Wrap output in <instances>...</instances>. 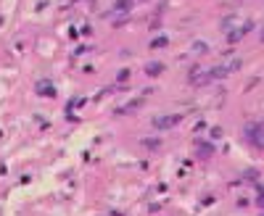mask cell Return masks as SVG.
Wrapping results in <instances>:
<instances>
[{"label":"cell","mask_w":264,"mask_h":216,"mask_svg":"<svg viewBox=\"0 0 264 216\" xmlns=\"http://www.w3.org/2000/svg\"><path fill=\"white\" fill-rule=\"evenodd\" d=\"M246 137L254 142L256 148H264V124H248V127H246Z\"/></svg>","instance_id":"1"},{"label":"cell","mask_w":264,"mask_h":216,"mask_svg":"<svg viewBox=\"0 0 264 216\" xmlns=\"http://www.w3.org/2000/svg\"><path fill=\"white\" fill-rule=\"evenodd\" d=\"M180 121H183V114H166V116H156V119H153V127L156 129H172Z\"/></svg>","instance_id":"2"},{"label":"cell","mask_w":264,"mask_h":216,"mask_svg":"<svg viewBox=\"0 0 264 216\" xmlns=\"http://www.w3.org/2000/svg\"><path fill=\"white\" fill-rule=\"evenodd\" d=\"M214 77H211V71H201V69H193V74H190V82L196 84V87H201V84H209Z\"/></svg>","instance_id":"3"},{"label":"cell","mask_w":264,"mask_h":216,"mask_svg":"<svg viewBox=\"0 0 264 216\" xmlns=\"http://www.w3.org/2000/svg\"><path fill=\"white\" fill-rule=\"evenodd\" d=\"M162 71H164V63H159V61H153V63H148V66H145V74L148 77H159Z\"/></svg>","instance_id":"4"},{"label":"cell","mask_w":264,"mask_h":216,"mask_svg":"<svg viewBox=\"0 0 264 216\" xmlns=\"http://www.w3.org/2000/svg\"><path fill=\"white\" fill-rule=\"evenodd\" d=\"M211 153H214V145H211V142H201V145H198V156H201V158H209Z\"/></svg>","instance_id":"5"},{"label":"cell","mask_w":264,"mask_h":216,"mask_svg":"<svg viewBox=\"0 0 264 216\" xmlns=\"http://www.w3.org/2000/svg\"><path fill=\"white\" fill-rule=\"evenodd\" d=\"M238 24V19L235 16H227V19H222V32H233V27Z\"/></svg>","instance_id":"6"},{"label":"cell","mask_w":264,"mask_h":216,"mask_svg":"<svg viewBox=\"0 0 264 216\" xmlns=\"http://www.w3.org/2000/svg\"><path fill=\"white\" fill-rule=\"evenodd\" d=\"M37 93H40V95H53L56 90L50 87V82H40V84H37Z\"/></svg>","instance_id":"7"},{"label":"cell","mask_w":264,"mask_h":216,"mask_svg":"<svg viewBox=\"0 0 264 216\" xmlns=\"http://www.w3.org/2000/svg\"><path fill=\"white\" fill-rule=\"evenodd\" d=\"M227 71H230V69L217 66V69H211V77H214V79H222V77H227Z\"/></svg>","instance_id":"8"},{"label":"cell","mask_w":264,"mask_h":216,"mask_svg":"<svg viewBox=\"0 0 264 216\" xmlns=\"http://www.w3.org/2000/svg\"><path fill=\"white\" fill-rule=\"evenodd\" d=\"M166 42H169L166 37H156V40L151 42V48H166Z\"/></svg>","instance_id":"9"},{"label":"cell","mask_w":264,"mask_h":216,"mask_svg":"<svg viewBox=\"0 0 264 216\" xmlns=\"http://www.w3.org/2000/svg\"><path fill=\"white\" fill-rule=\"evenodd\" d=\"M143 145H145V148H151V150H156V148H159V140H153V137H145Z\"/></svg>","instance_id":"10"},{"label":"cell","mask_w":264,"mask_h":216,"mask_svg":"<svg viewBox=\"0 0 264 216\" xmlns=\"http://www.w3.org/2000/svg\"><path fill=\"white\" fill-rule=\"evenodd\" d=\"M259 193H262L259 195V208H264V187H259Z\"/></svg>","instance_id":"11"},{"label":"cell","mask_w":264,"mask_h":216,"mask_svg":"<svg viewBox=\"0 0 264 216\" xmlns=\"http://www.w3.org/2000/svg\"><path fill=\"white\" fill-rule=\"evenodd\" d=\"M262 42H264V29H262Z\"/></svg>","instance_id":"12"},{"label":"cell","mask_w":264,"mask_h":216,"mask_svg":"<svg viewBox=\"0 0 264 216\" xmlns=\"http://www.w3.org/2000/svg\"><path fill=\"white\" fill-rule=\"evenodd\" d=\"M262 216H264V214H262Z\"/></svg>","instance_id":"13"}]
</instances>
